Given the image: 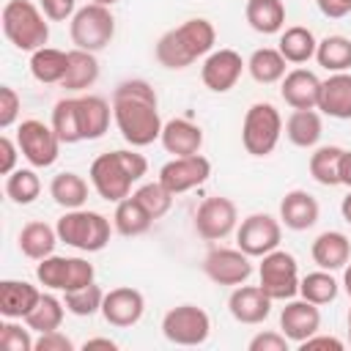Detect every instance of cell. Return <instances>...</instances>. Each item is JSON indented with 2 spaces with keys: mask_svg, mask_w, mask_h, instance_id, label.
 <instances>
[{
  "mask_svg": "<svg viewBox=\"0 0 351 351\" xmlns=\"http://www.w3.org/2000/svg\"><path fill=\"white\" fill-rule=\"evenodd\" d=\"M112 118L121 137L132 148H145L162 137L159 99L151 82L145 80H123L112 90Z\"/></svg>",
  "mask_w": 351,
  "mask_h": 351,
  "instance_id": "cell-1",
  "label": "cell"
},
{
  "mask_svg": "<svg viewBox=\"0 0 351 351\" xmlns=\"http://www.w3.org/2000/svg\"><path fill=\"white\" fill-rule=\"evenodd\" d=\"M217 44V30L208 19L203 16H192L186 22H181L178 27H170L167 33L159 36L154 55L159 60V66L170 69V71H181L186 66H192L197 58H206Z\"/></svg>",
  "mask_w": 351,
  "mask_h": 351,
  "instance_id": "cell-2",
  "label": "cell"
},
{
  "mask_svg": "<svg viewBox=\"0 0 351 351\" xmlns=\"http://www.w3.org/2000/svg\"><path fill=\"white\" fill-rule=\"evenodd\" d=\"M148 173V162L143 154L132 151V148H118V151H107L101 156H96L90 162V186L96 189V195L107 203H118L123 197H129L132 186Z\"/></svg>",
  "mask_w": 351,
  "mask_h": 351,
  "instance_id": "cell-3",
  "label": "cell"
},
{
  "mask_svg": "<svg viewBox=\"0 0 351 351\" xmlns=\"http://www.w3.org/2000/svg\"><path fill=\"white\" fill-rule=\"evenodd\" d=\"M3 33L19 52H36L49 41V22L41 5L30 0H8L3 5Z\"/></svg>",
  "mask_w": 351,
  "mask_h": 351,
  "instance_id": "cell-4",
  "label": "cell"
},
{
  "mask_svg": "<svg viewBox=\"0 0 351 351\" xmlns=\"http://www.w3.org/2000/svg\"><path fill=\"white\" fill-rule=\"evenodd\" d=\"M58 239L80 252H99L110 244V236H112V228H110V219L99 211H88V208H69L58 225Z\"/></svg>",
  "mask_w": 351,
  "mask_h": 351,
  "instance_id": "cell-5",
  "label": "cell"
},
{
  "mask_svg": "<svg viewBox=\"0 0 351 351\" xmlns=\"http://www.w3.org/2000/svg\"><path fill=\"white\" fill-rule=\"evenodd\" d=\"M282 137V115L269 101H255L241 121V145L250 156H269Z\"/></svg>",
  "mask_w": 351,
  "mask_h": 351,
  "instance_id": "cell-6",
  "label": "cell"
},
{
  "mask_svg": "<svg viewBox=\"0 0 351 351\" xmlns=\"http://www.w3.org/2000/svg\"><path fill=\"white\" fill-rule=\"evenodd\" d=\"M69 36L77 49L101 52L115 36V16L107 5L88 3L74 11V16L69 22Z\"/></svg>",
  "mask_w": 351,
  "mask_h": 351,
  "instance_id": "cell-7",
  "label": "cell"
},
{
  "mask_svg": "<svg viewBox=\"0 0 351 351\" xmlns=\"http://www.w3.org/2000/svg\"><path fill=\"white\" fill-rule=\"evenodd\" d=\"M258 277H261V288L274 302H288L299 293V263L291 252L280 247L263 255L258 266Z\"/></svg>",
  "mask_w": 351,
  "mask_h": 351,
  "instance_id": "cell-8",
  "label": "cell"
},
{
  "mask_svg": "<svg viewBox=\"0 0 351 351\" xmlns=\"http://www.w3.org/2000/svg\"><path fill=\"white\" fill-rule=\"evenodd\" d=\"M162 335L173 346H203L211 335V318L197 304H178L165 313Z\"/></svg>",
  "mask_w": 351,
  "mask_h": 351,
  "instance_id": "cell-9",
  "label": "cell"
},
{
  "mask_svg": "<svg viewBox=\"0 0 351 351\" xmlns=\"http://www.w3.org/2000/svg\"><path fill=\"white\" fill-rule=\"evenodd\" d=\"M16 145L33 167H52L60 156L63 143H60V137L55 134L52 126H47L38 118H27L16 129Z\"/></svg>",
  "mask_w": 351,
  "mask_h": 351,
  "instance_id": "cell-10",
  "label": "cell"
},
{
  "mask_svg": "<svg viewBox=\"0 0 351 351\" xmlns=\"http://www.w3.org/2000/svg\"><path fill=\"white\" fill-rule=\"evenodd\" d=\"M280 241H282V222L266 211H255L244 217L241 225L236 228V244L250 258H263L266 252L277 250Z\"/></svg>",
  "mask_w": 351,
  "mask_h": 351,
  "instance_id": "cell-11",
  "label": "cell"
},
{
  "mask_svg": "<svg viewBox=\"0 0 351 351\" xmlns=\"http://www.w3.org/2000/svg\"><path fill=\"white\" fill-rule=\"evenodd\" d=\"M239 211L230 197H206L195 211V233L203 241H219L236 230Z\"/></svg>",
  "mask_w": 351,
  "mask_h": 351,
  "instance_id": "cell-12",
  "label": "cell"
},
{
  "mask_svg": "<svg viewBox=\"0 0 351 351\" xmlns=\"http://www.w3.org/2000/svg\"><path fill=\"white\" fill-rule=\"evenodd\" d=\"M203 271L217 285H244L252 274V258L239 247H214L203 258Z\"/></svg>",
  "mask_w": 351,
  "mask_h": 351,
  "instance_id": "cell-13",
  "label": "cell"
},
{
  "mask_svg": "<svg viewBox=\"0 0 351 351\" xmlns=\"http://www.w3.org/2000/svg\"><path fill=\"white\" fill-rule=\"evenodd\" d=\"M211 176V162L203 154H192V156H173L167 165H162L159 170V181L173 192V195H184L200 184H206Z\"/></svg>",
  "mask_w": 351,
  "mask_h": 351,
  "instance_id": "cell-14",
  "label": "cell"
},
{
  "mask_svg": "<svg viewBox=\"0 0 351 351\" xmlns=\"http://www.w3.org/2000/svg\"><path fill=\"white\" fill-rule=\"evenodd\" d=\"M247 69V63L241 60V55L236 49H211L200 66V80L208 90L214 93H228L230 88H236L241 71Z\"/></svg>",
  "mask_w": 351,
  "mask_h": 351,
  "instance_id": "cell-15",
  "label": "cell"
},
{
  "mask_svg": "<svg viewBox=\"0 0 351 351\" xmlns=\"http://www.w3.org/2000/svg\"><path fill=\"white\" fill-rule=\"evenodd\" d=\"M321 329V310L307 299H288L280 313V332L293 343H304Z\"/></svg>",
  "mask_w": 351,
  "mask_h": 351,
  "instance_id": "cell-16",
  "label": "cell"
},
{
  "mask_svg": "<svg viewBox=\"0 0 351 351\" xmlns=\"http://www.w3.org/2000/svg\"><path fill=\"white\" fill-rule=\"evenodd\" d=\"M143 313H145V299L137 288L121 285V288H112L110 293H104L101 315L110 326H118V329L134 326L143 318Z\"/></svg>",
  "mask_w": 351,
  "mask_h": 351,
  "instance_id": "cell-17",
  "label": "cell"
},
{
  "mask_svg": "<svg viewBox=\"0 0 351 351\" xmlns=\"http://www.w3.org/2000/svg\"><path fill=\"white\" fill-rule=\"evenodd\" d=\"M271 296L261 285H236L233 293L228 296V310L239 324L255 326L263 324L271 313Z\"/></svg>",
  "mask_w": 351,
  "mask_h": 351,
  "instance_id": "cell-18",
  "label": "cell"
},
{
  "mask_svg": "<svg viewBox=\"0 0 351 351\" xmlns=\"http://www.w3.org/2000/svg\"><path fill=\"white\" fill-rule=\"evenodd\" d=\"M280 96L291 110H318L321 80L307 69H293L280 80Z\"/></svg>",
  "mask_w": 351,
  "mask_h": 351,
  "instance_id": "cell-19",
  "label": "cell"
},
{
  "mask_svg": "<svg viewBox=\"0 0 351 351\" xmlns=\"http://www.w3.org/2000/svg\"><path fill=\"white\" fill-rule=\"evenodd\" d=\"M321 206L307 189H291L280 200V222L288 230H307L318 222Z\"/></svg>",
  "mask_w": 351,
  "mask_h": 351,
  "instance_id": "cell-20",
  "label": "cell"
},
{
  "mask_svg": "<svg viewBox=\"0 0 351 351\" xmlns=\"http://www.w3.org/2000/svg\"><path fill=\"white\" fill-rule=\"evenodd\" d=\"M318 110L337 121L351 118V74L348 71H335L326 80H321Z\"/></svg>",
  "mask_w": 351,
  "mask_h": 351,
  "instance_id": "cell-21",
  "label": "cell"
},
{
  "mask_svg": "<svg viewBox=\"0 0 351 351\" xmlns=\"http://www.w3.org/2000/svg\"><path fill=\"white\" fill-rule=\"evenodd\" d=\"M162 145L173 156H192L200 154L203 145V129L186 118H173L162 126Z\"/></svg>",
  "mask_w": 351,
  "mask_h": 351,
  "instance_id": "cell-22",
  "label": "cell"
},
{
  "mask_svg": "<svg viewBox=\"0 0 351 351\" xmlns=\"http://www.w3.org/2000/svg\"><path fill=\"white\" fill-rule=\"evenodd\" d=\"M310 255L318 263V269H326V271L346 269V263L351 261V239L340 230H324L313 241Z\"/></svg>",
  "mask_w": 351,
  "mask_h": 351,
  "instance_id": "cell-23",
  "label": "cell"
},
{
  "mask_svg": "<svg viewBox=\"0 0 351 351\" xmlns=\"http://www.w3.org/2000/svg\"><path fill=\"white\" fill-rule=\"evenodd\" d=\"M41 291L25 280H3L0 282V315L3 318H22L38 304Z\"/></svg>",
  "mask_w": 351,
  "mask_h": 351,
  "instance_id": "cell-24",
  "label": "cell"
},
{
  "mask_svg": "<svg viewBox=\"0 0 351 351\" xmlns=\"http://www.w3.org/2000/svg\"><path fill=\"white\" fill-rule=\"evenodd\" d=\"M58 241H60V239H58V230H55L52 225L41 222V219H33V222L22 225L19 239H16L19 252H22L25 258H30V261H44V258H49V255L55 252V244H58Z\"/></svg>",
  "mask_w": 351,
  "mask_h": 351,
  "instance_id": "cell-25",
  "label": "cell"
},
{
  "mask_svg": "<svg viewBox=\"0 0 351 351\" xmlns=\"http://www.w3.org/2000/svg\"><path fill=\"white\" fill-rule=\"evenodd\" d=\"M244 19L255 33L274 36L285 27V5L282 0H247Z\"/></svg>",
  "mask_w": 351,
  "mask_h": 351,
  "instance_id": "cell-26",
  "label": "cell"
},
{
  "mask_svg": "<svg viewBox=\"0 0 351 351\" xmlns=\"http://www.w3.org/2000/svg\"><path fill=\"white\" fill-rule=\"evenodd\" d=\"M151 225H154V217L143 208V203H140L134 195H129V197H123V200L115 203L112 228H115L121 236H126V239L143 236V233L151 230Z\"/></svg>",
  "mask_w": 351,
  "mask_h": 351,
  "instance_id": "cell-27",
  "label": "cell"
},
{
  "mask_svg": "<svg viewBox=\"0 0 351 351\" xmlns=\"http://www.w3.org/2000/svg\"><path fill=\"white\" fill-rule=\"evenodd\" d=\"M80 118H82V134L85 140H99L104 137V132L110 129L112 118V104L96 93H85L80 96Z\"/></svg>",
  "mask_w": 351,
  "mask_h": 351,
  "instance_id": "cell-28",
  "label": "cell"
},
{
  "mask_svg": "<svg viewBox=\"0 0 351 351\" xmlns=\"http://www.w3.org/2000/svg\"><path fill=\"white\" fill-rule=\"evenodd\" d=\"M55 134L60 137V143L66 145H74V143H82L85 134H82V118H80V96H66L60 99L55 107H52V123Z\"/></svg>",
  "mask_w": 351,
  "mask_h": 351,
  "instance_id": "cell-29",
  "label": "cell"
},
{
  "mask_svg": "<svg viewBox=\"0 0 351 351\" xmlns=\"http://www.w3.org/2000/svg\"><path fill=\"white\" fill-rule=\"evenodd\" d=\"M324 134V121L315 110H293L285 121V137L296 148H315Z\"/></svg>",
  "mask_w": 351,
  "mask_h": 351,
  "instance_id": "cell-30",
  "label": "cell"
},
{
  "mask_svg": "<svg viewBox=\"0 0 351 351\" xmlns=\"http://www.w3.org/2000/svg\"><path fill=\"white\" fill-rule=\"evenodd\" d=\"M69 69V52L55 49V47H41L36 52H30V74L33 80L44 82V85H60Z\"/></svg>",
  "mask_w": 351,
  "mask_h": 351,
  "instance_id": "cell-31",
  "label": "cell"
},
{
  "mask_svg": "<svg viewBox=\"0 0 351 351\" xmlns=\"http://www.w3.org/2000/svg\"><path fill=\"white\" fill-rule=\"evenodd\" d=\"M99 80V60L96 52L88 49H69V69L63 77V88L66 90H88L93 82Z\"/></svg>",
  "mask_w": 351,
  "mask_h": 351,
  "instance_id": "cell-32",
  "label": "cell"
},
{
  "mask_svg": "<svg viewBox=\"0 0 351 351\" xmlns=\"http://www.w3.org/2000/svg\"><path fill=\"white\" fill-rule=\"evenodd\" d=\"M277 49L282 52V58H285L288 63L302 66V63H307L310 58H315L318 41H315V36H313L310 27L293 25V27H285V30L280 33V44H277Z\"/></svg>",
  "mask_w": 351,
  "mask_h": 351,
  "instance_id": "cell-33",
  "label": "cell"
},
{
  "mask_svg": "<svg viewBox=\"0 0 351 351\" xmlns=\"http://www.w3.org/2000/svg\"><path fill=\"white\" fill-rule=\"evenodd\" d=\"M49 195L60 208H82L88 200V181L80 173L63 170L49 181Z\"/></svg>",
  "mask_w": 351,
  "mask_h": 351,
  "instance_id": "cell-34",
  "label": "cell"
},
{
  "mask_svg": "<svg viewBox=\"0 0 351 351\" xmlns=\"http://www.w3.org/2000/svg\"><path fill=\"white\" fill-rule=\"evenodd\" d=\"M285 66H288V60L282 58V52H280V49H271V47L255 49V52L250 55V60H247L250 77H252L255 82H261V85L280 82V80L288 74Z\"/></svg>",
  "mask_w": 351,
  "mask_h": 351,
  "instance_id": "cell-35",
  "label": "cell"
},
{
  "mask_svg": "<svg viewBox=\"0 0 351 351\" xmlns=\"http://www.w3.org/2000/svg\"><path fill=\"white\" fill-rule=\"evenodd\" d=\"M343 151L340 145H318L313 154H310V176L321 184V186H337L340 184V159H343Z\"/></svg>",
  "mask_w": 351,
  "mask_h": 351,
  "instance_id": "cell-36",
  "label": "cell"
},
{
  "mask_svg": "<svg viewBox=\"0 0 351 351\" xmlns=\"http://www.w3.org/2000/svg\"><path fill=\"white\" fill-rule=\"evenodd\" d=\"M66 313H69V310H66V304H63L58 296L41 293L38 304L25 315V324H27L33 332H38V335H41V332H52V329H60Z\"/></svg>",
  "mask_w": 351,
  "mask_h": 351,
  "instance_id": "cell-37",
  "label": "cell"
},
{
  "mask_svg": "<svg viewBox=\"0 0 351 351\" xmlns=\"http://www.w3.org/2000/svg\"><path fill=\"white\" fill-rule=\"evenodd\" d=\"M315 60L318 66H324L326 71H348L351 69V38L346 36H326L318 41L315 49Z\"/></svg>",
  "mask_w": 351,
  "mask_h": 351,
  "instance_id": "cell-38",
  "label": "cell"
},
{
  "mask_svg": "<svg viewBox=\"0 0 351 351\" xmlns=\"http://www.w3.org/2000/svg\"><path fill=\"white\" fill-rule=\"evenodd\" d=\"M337 291H340V285H337V280L332 277V271H326V269L310 271V274H304V277L299 280V293H302V299H307V302H313V304H318V307L335 302V299H337Z\"/></svg>",
  "mask_w": 351,
  "mask_h": 351,
  "instance_id": "cell-39",
  "label": "cell"
},
{
  "mask_svg": "<svg viewBox=\"0 0 351 351\" xmlns=\"http://www.w3.org/2000/svg\"><path fill=\"white\" fill-rule=\"evenodd\" d=\"M5 195L16 206H30L41 195V178L30 167H16L5 176Z\"/></svg>",
  "mask_w": 351,
  "mask_h": 351,
  "instance_id": "cell-40",
  "label": "cell"
},
{
  "mask_svg": "<svg viewBox=\"0 0 351 351\" xmlns=\"http://www.w3.org/2000/svg\"><path fill=\"white\" fill-rule=\"evenodd\" d=\"M101 302H104V291H101L96 282L63 293L66 310H69L71 315H80V318H90L93 313H101Z\"/></svg>",
  "mask_w": 351,
  "mask_h": 351,
  "instance_id": "cell-41",
  "label": "cell"
},
{
  "mask_svg": "<svg viewBox=\"0 0 351 351\" xmlns=\"http://www.w3.org/2000/svg\"><path fill=\"white\" fill-rule=\"evenodd\" d=\"M132 195L143 203V208H145L154 219L165 217V214L173 208V197H176L159 178H156V181H148V184H143V186H137Z\"/></svg>",
  "mask_w": 351,
  "mask_h": 351,
  "instance_id": "cell-42",
  "label": "cell"
},
{
  "mask_svg": "<svg viewBox=\"0 0 351 351\" xmlns=\"http://www.w3.org/2000/svg\"><path fill=\"white\" fill-rule=\"evenodd\" d=\"M36 280H38L44 288L66 291V280H69V258L52 252L49 258L38 261V266H36Z\"/></svg>",
  "mask_w": 351,
  "mask_h": 351,
  "instance_id": "cell-43",
  "label": "cell"
},
{
  "mask_svg": "<svg viewBox=\"0 0 351 351\" xmlns=\"http://www.w3.org/2000/svg\"><path fill=\"white\" fill-rule=\"evenodd\" d=\"M33 329L25 324H16V318H5V324H0V348L3 351H33L36 340L30 335Z\"/></svg>",
  "mask_w": 351,
  "mask_h": 351,
  "instance_id": "cell-44",
  "label": "cell"
},
{
  "mask_svg": "<svg viewBox=\"0 0 351 351\" xmlns=\"http://www.w3.org/2000/svg\"><path fill=\"white\" fill-rule=\"evenodd\" d=\"M22 110V96L11 85H0V129H8L16 123Z\"/></svg>",
  "mask_w": 351,
  "mask_h": 351,
  "instance_id": "cell-45",
  "label": "cell"
},
{
  "mask_svg": "<svg viewBox=\"0 0 351 351\" xmlns=\"http://www.w3.org/2000/svg\"><path fill=\"white\" fill-rule=\"evenodd\" d=\"M250 351H288L291 348V340L282 335V332H258L250 343H247Z\"/></svg>",
  "mask_w": 351,
  "mask_h": 351,
  "instance_id": "cell-46",
  "label": "cell"
},
{
  "mask_svg": "<svg viewBox=\"0 0 351 351\" xmlns=\"http://www.w3.org/2000/svg\"><path fill=\"white\" fill-rule=\"evenodd\" d=\"M33 351H74V343L60 329H52V332H41L36 337V348Z\"/></svg>",
  "mask_w": 351,
  "mask_h": 351,
  "instance_id": "cell-47",
  "label": "cell"
},
{
  "mask_svg": "<svg viewBox=\"0 0 351 351\" xmlns=\"http://www.w3.org/2000/svg\"><path fill=\"white\" fill-rule=\"evenodd\" d=\"M41 11L47 14V19L52 22H66L74 16V8H77V0H38Z\"/></svg>",
  "mask_w": 351,
  "mask_h": 351,
  "instance_id": "cell-48",
  "label": "cell"
},
{
  "mask_svg": "<svg viewBox=\"0 0 351 351\" xmlns=\"http://www.w3.org/2000/svg\"><path fill=\"white\" fill-rule=\"evenodd\" d=\"M19 154H22L19 145H16L8 134H3V137H0V173H3V176H8V173L16 170V156H19Z\"/></svg>",
  "mask_w": 351,
  "mask_h": 351,
  "instance_id": "cell-49",
  "label": "cell"
},
{
  "mask_svg": "<svg viewBox=\"0 0 351 351\" xmlns=\"http://www.w3.org/2000/svg\"><path fill=\"white\" fill-rule=\"evenodd\" d=\"M299 348L302 351H318V348H326V351H343L346 346H343V340H337V337H332V335H313V337H307L304 343H299Z\"/></svg>",
  "mask_w": 351,
  "mask_h": 351,
  "instance_id": "cell-50",
  "label": "cell"
},
{
  "mask_svg": "<svg viewBox=\"0 0 351 351\" xmlns=\"http://www.w3.org/2000/svg\"><path fill=\"white\" fill-rule=\"evenodd\" d=\"M315 5L329 19H343L346 14H351V0H315Z\"/></svg>",
  "mask_w": 351,
  "mask_h": 351,
  "instance_id": "cell-51",
  "label": "cell"
},
{
  "mask_svg": "<svg viewBox=\"0 0 351 351\" xmlns=\"http://www.w3.org/2000/svg\"><path fill=\"white\" fill-rule=\"evenodd\" d=\"M82 348H85V351H93V348H107V351H118V343H115V340H110V337H88V340L82 343Z\"/></svg>",
  "mask_w": 351,
  "mask_h": 351,
  "instance_id": "cell-52",
  "label": "cell"
},
{
  "mask_svg": "<svg viewBox=\"0 0 351 351\" xmlns=\"http://www.w3.org/2000/svg\"><path fill=\"white\" fill-rule=\"evenodd\" d=\"M340 184L351 186V151H343V159H340Z\"/></svg>",
  "mask_w": 351,
  "mask_h": 351,
  "instance_id": "cell-53",
  "label": "cell"
},
{
  "mask_svg": "<svg viewBox=\"0 0 351 351\" xmlns=\"http://www.w3.org/2000/svg\"><path fill=\"white\" fill-rule=\"evenodd\" d=\"M340 214H343V219L351 225V192L343 197V203H340Z\"/></svg>",
  "mask_w": 351,
  "mask_h": 351,
  "instance_id": "cell-54",
  "label": "cell"
},
{
  "mask_svg": "<svg viewBox=\"0 0 351 351\" xmlns=\"http://www.w3.org/2000/svg\"><path fill=\"white\" fill-rule=\"evenodd\" d=\"M343 285H346V293H348V299H351V261H348L346 269H343Z\"/></svg>",
  "mask_w": 351,
  "mask_h": 351,
  "instance_id": "cell-55",
  "label": "cell"
},
{
  "mask_svg": "<svg viewBox=\"0 0 351 351\" xmlns=\"http://www.w3.org/2000/svg\"><path fill=\"white\" fill-rule=\"evenodd\" d=\"M90 3H99V5H107V8H110V5H115L118 0H90Z\"/></svg>",
  "mask_w": 351,
  "mask_h": 351,
  "instance_id": "cell-56",
  "label": "cell"
},
{
  "mask_svg": "<svg viewBox=\"0 0 351 351\" xmlns=\"http://www.w3.org/2000/svg\"><path fill=\"white\" fill-rule=\"evenodd\" d=\"M348 343H351V307H348Z\"/></svg>",
  "mask_w": 351,
  "mask_h": 351,
  "instance_id": "cell-57",
  "label": "cell"
}]
</instances>
